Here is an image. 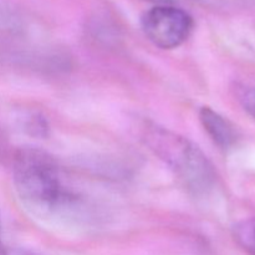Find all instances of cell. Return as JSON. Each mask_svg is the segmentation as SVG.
<instances>
[{
	"mask_svg": "<svg viewBox=\"0 0 255 255\" xmlns=\"http://www.w3.org/2000/svg\"><path fill=\"white\" fill-rule=\"evenodd\" d=\"M12 179L19 198L37 216H61L76 208L79 198L65 186L54 158L42 149H19L12 164Z\"/></svg>",
	"mask_w": 255,
	"mask_h": 255,
	"instance_id": "6da1fadb",
	"label": "cell"
},
{
	"mask_svg": "<svg viewBox=\"0 0 255 255\" xmlns=\"http://www.w3.org/2000/svg\"><path fill=\"white\" fill-rule=\"evenodd\" d=\"M141 137L144 144L176 173L189 192L206 194L213 188L217 178L213 164L193 142L151 122L141 127Z\"/></svg>",
	"mask_w": 255,
	"mask_h": 255,
	"instance_id": "7a4b0ae2",
	"label": "cell"
},
{
	"mask_svg": "<svg viewBox=\"0 0 255 255\" xmlns=\"http://www.w3.org/2000/svg\"><path fill=\"white\" fill-rule=\"evenodd\" d=\"M141 25L152 44L169 50L181 46L188 39L193 30V19L179 7L162 4L144 12Z\"/></svg>",
	"mask_w": 255,
	"mask_h": 255,
	"instance_id": "3957f363",
	"label": "cell"
},
{
	"mask_svg": "<svg viewBox=\"0 0 255 255\" xmlns=\"http://www.w3.org/2000/svg\"><path fill=\"white\" fill-rule=\"evenodd\" d=\"M199 121L207 134L221 149L232 148L238 141L236 127L211 107H202L199 110Z\"/></svg>",
	"mask_w": 255,
	"mask_h": 255,
	"instance_id": "277c9868",
	"label": "cell"
},
{
	"mask_svg": "<svg viewBox=\"0 0 255 255\" xmlns=\"http://www.w3.org/2000/svg\"><path fill=\"white\" fill-rule=\"evenodd\" d=\"M233 237L246 253L255 255V218L237 223L233 227Z\"/></svg>",
	"mask_w": 255,
	"mask_h": 255,
	"instance_id": "5b68a950",
	"label": "cell"
},
{
	"mask_svg": "<svg viewBox=\"0 0 255 255\" xmlns=\"http://www.w3.org/2000/svg\"><path fill=\"white\" fill-rule=\"evenodd\" d=\"M236 96L244 111L255 120V87L248 85H237Z\"/></svg>",
	"mask_w": 255,
	"mask_h": 255,
	"instance_id": "8992f818",
	"label": "cell"
},
{
	"mask_svg": "<svg viewBox=\"0 0 255 255\" xmlns=\"http://www.w3.org/2000/svg\"><path fill=\"white\" fill-rule=\"evenodd\" d=\"M25 126L27 127L30 133L36 134V136H42L47 131V124L44 119H40L37 115H32L31 117H29Z\"/></svg>",
	"mask_w": 255,
	"mask_h": 255,
	"instance_id": "52a82bcc",
	"label": "cell"
},
{
	"mask_svg": "<svg viewBox=\"0 0 255 255\" xmlns=\"http://www.w3.org/2000/svg\"><path fill=\"white\" fill-rule=\"evenodd\" d=\"M6 255H40V254L24 248H7Z\"/></svg>",
	"mask_w": 255,
	"mask_h": 255,
	"instance_id": "ba28073f",
	"label": "cell"
},
{
	"mask_svg": "<svg viewBox=\"0 0 255 255\" xmlns=\"http://www.w3.org/2000/svg\"><path fill=\"white\" fill-rule=\"evenodd\" d=\"M7 248L5 247L4 242H2L1 238V221H0V255H6Z\"/></svg>",
	"mask_w": 255,
	"mask_h": 255,
	"instance_id": "9c48e42d",
	"label": "cell"
}]
</instances>
